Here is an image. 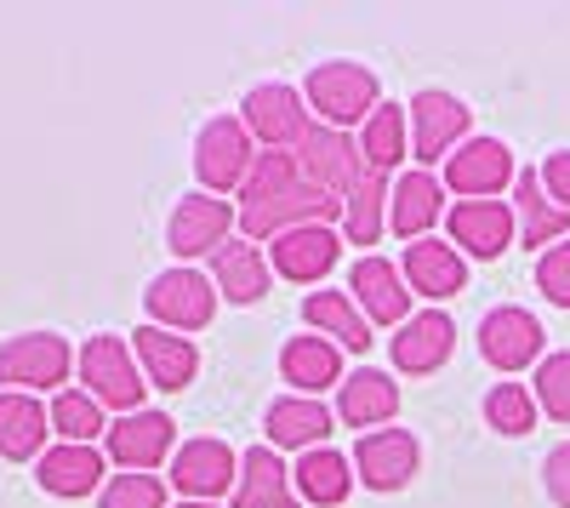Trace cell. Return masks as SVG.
<instances>
[{"instance_id": "21", "label": "cell", "mask_w": 570, "mask_h": 508, "mask_svg": "<svg viewBox=\"0 0 570 508\" xmlns=\"http://www.w3.org/2000/svg\"><path fill=\"white\" fill-rule=\"evenodd\" d=\"M400 274H405V286L411 297H428V303H445L468 286V257L440 241V235H428V241H411L405 257H400Z\"/></svg>"}, {"instance_id": "4", "label": "cell", "mask_w": 570, "mask_h": 508, "mask_svg": "<svg viewBox=\"0 0 570 508\" xmlns=\"http://www.w3.org/2000/svg\"><path fill=\"white\" fill-rule=\"evenodd\" d=\"M257 137L246 131L240 115H212L195 137V177L206 183V195H234V189H246V177L257 166Z\"/></svg>"}, {"instance_id": "25", "label": "cell", "mask_w": 570, "mask_h": 508, "mask_svg": "<svg viewBox=\"0 0 570 508\" xmlns=\"http://www.w3.org/2000/svg\"><path fill=\"white\" fill-rule=\"evenodd\" d=\"M513 217H519V246H537V252H548V246L570 241V212L548 201V189H542L537 166H525V172L513 177Z\"/></svg>"}, {"instance_id": "15", "label": "cell", "mask_w": 570, "mask_h": 508, "mask_svg": "<svg viewBox=\"0 0 570 508\" xmlns=\"http://www.w3.org/2000/svg\"><path fill=\"white\" fill-rule=\"evenodd\" d=\"M445 228H451V246L468 263H491L519 241V217L508 201H456L445 212Z\"/></svg>"}, {"instance_id": "26", "label": "cell", "mask_w": 570, "mask_h": 508, "mask_svg": "<svg viewBox=\"0 0 570 508\" xmlns=\"http://www.w3.org/2000/svg\"><path fill=\"white\" fill-rule=\"evenodd\" d=\"M263 434H268V446H285V451H314L331 440V406L308 400V394H279L263 411Z\"/></svg>"}, {"instance_id": "28", "label": "cell", "mask_w": 570, "mask_h": 508, "mask_svg": "<svg viewBox=\"0 0 570 508\" xmlns=\"http://www.w3.org/2000/svg\"><path fill=\"white\" fill-rule=\"evenodd\" d=\"M35 480L46 497H91L104 486V451L98 446H46V457L35 463Z\"/></svg>"}, {"instance_id": "29", "label": "cell", "mask_w": 570, "mask_h": 508, "mask_svg": "<svg viewBox=\"0 0 570 508\" xmlns=\"http://www.w3.org/2000/svg\"><path fill=\"white\" fill-rule=\"evenodd\" d=\"M234 508H297V486L285 475V457L274 446L240 451V486H234Z\"/></svg>"}, {"instance_id": "17", "label": "cell", "mask_w": 570, "mask_h": 508, "mask_svg": "<svg viewBox=\"0 0 570 508\" xmlns=\"http://www.w3.org/2000/svg\"><path fill=\"white\" fill-rule=\"evenodd\" d=\"M422 469V440L411 429H376L360 434L354 446V480H365L371 491H405Z\"/></svg>"}, {"instance_id": "9", "label": "cell", "mask_w": 570, "mask_h": 508, "mask_svg": "<svg viewBox=\"0 0 570 508\" xmlns=\"http://www.w3.org/2000/svg\"><path fill=\"white\" fill-rule=\"evenodd\" d=\"M104 451H109V463L120 475H155L160 463H171V451H177V423H171V411H126V418L109 423L104 434Z\"/></svg>"}, {"instance_id": "40", "label": "cell", "mask_w": 570, "mask_h": 508, "mask_svg": "<svg viewBox=\"0 0 570 508\" xmlns=\"http://www.w3.org/2000/svg\"><path fill=\"white\" fill-rule=\"evenodd\" d=\"M537 177H542V189H548V201L570 212V149H553V155H542Z\"/></svg>"}, {"instance_id": "12", "label": "cell", "mask_w": 570, "mask_h": 508, "mask_svg": "<svg viewBox=\"0 0 570 508\" xmlns=\"http://www.w3.org/2000/svg\"><path fill=\"white\" fill-rule=\"evenodd\" d=\"M171 486L183 491V502H217L223 491L234 497V486H240V457H234V446L200 434V440H183L171 451Z\"/></svg>"}, {"instance_id": "27", "label": "cell", "mask_w": 570, "mask_h": 508, "mask_svg": "<svg viewBox=\"0 0 570 508\" xmlns=\"http://www.w3.org/2000/svg\"><path fill=\"white\" fill-rule=\"evenodd\" d=\"M46 434H52V411H46L35 394L0 389V457L7 463H40L46 457Z\"/></svg>"}, {"instance_id": "23", "label": "cell", "mask_w": 570, "mask_h": 508, "mask_svg": "<svg viewBox=\"0 0 570 508\" xmlns=\"http://www.w3.org/2000/svg\"><path fill=\"white\" fill-rule=\"evenodd\" d=\"M445 217V177L434 172H400L394 177V195H389V228L400 241H428V228Z\"/></svg>"}, {"instance_id": "18", "label": "cell", "mask_w": 570, "mask_h": 508, "mask_svg": "<svg viewBox=\"0 0 570 508\" xmlns=\"http://www.w3.org/2000/svg\"><path fill=\"white\" fill-rule=\"evenodd\" d=\"M513 155L502 137H468V144L445 160V189L462 201H497L508 183H513Z\"/></svg>"}, {"instance_id": "8", "label": "cell", "mask_w": 570, "mask_h": 508, "mask_svg": "<svg viewBox=\"0 0 570 508\" xmlns=\"http://www.w3.org/2000/svg\"><path fill=\"white\" fill-rule=\"evenodd\" d=\"M75 372V349L58 332H23L0 343V389H18V394H40V389H63Z\"/></svg>"}, {"instance_id": "41", "label": "cell", "mask_w": 570, "mask_h": 508, "mask_svg": "<svg viewBox=\"0 0 570 508\" xmlns=\"http://www.w3.org/2000/svg\"><path fill=\"white\" fill-rule=\"evenodd\" d=\"M542 486H548V497H553L559 508H570V440H559V446L548 451V463H542Z\"/></svg>"}, {"instance_id": "32", "label": "cell", "mask_w": 570, "mask_h": 508, "mask_svg": "<svg viewBox=\"0 0 570 508\" xmlns=\"http://www.w3.org/2000/svg\"><path fill=\"white\" fill-rule=\"evenodd\" d=\"M303 320H308V332L331 338V343L348 349V354H365L376 343L371 338V320L360 314V303L348 292H308L303 297Z\"/></svg>"}, {"instance_id": "10", "label": "cell", "mask_w": 570, "mask_h": 508, "mask_svg": "<svg viewBox=\"0 0 570 508\" xmlns=\"http://www.w3.org/2000/svg\"><path fill=\"white\" fill-rule=\"evenodd\" d=\"M240 120H246V131L257 137V149H285V155H292V149L303 144V131L314 126L303 91H297L292 80H263V86H252L246 104H240Z\"/></svg>"}, {"instance_id": "22", "label": "cell", "mask_w": 570, "mask_h": 508, "mask_svg": "<svg viewBox=\"0 0 570 508\" xmlns=\"http://www.w3.org/2000/svg\"><path fill=\"white\" fill-rule=\"evenodd\" d=\"M394 418H400V383L389 372L360 365V372L343 378V389H337V423L376 434V429H394Z\"/></svg>"}, {"instance_id": "20", "label": "cell", "mask_w": 570, "mask_h": 508, "mask_svg": "<svg viewBox=\"0 0 570 508\" xmlns=\"http://www.w3.org/2000/svg\"><path fill=\"white\" fill-rule=\"evenodd\" d=\"M131 354L142 365V378H149V389H166V394H183L188 383L200 378V349L195 338H177L166 326H137L131 332Z\"/></svg>"}, {"instance_id": "37", "label": "cell", "mask_w": 570, "mask_h": 508, "mask_svg": "<svg viewBox=\"0 0 570 508\" xmlns=\"http://www.w3.org/2000/svg\"><path fill=\"white\" fill-rule=\"evenodd\" d=\"M531 394H537V406L548 411L553 423H570V349H559V354H542Z\"/></svg>"}, {"instance_id": "13", "label": "cell", "mask_w": 570, "mask_h": 508, "mask_svg": "<svg viewBox=\"0 0 570 508\" xmlns=\"http://www.w3.org/2000/svg\"><path fill=\"white\" fill-rule=\"evenodd\" d=\"M343 228L337 223H308V228H292V235L268 241V268L279 274V281L292 286H320L331 268H337L343 257Z\"/></svg>"}, {"instance_id": "35", "label": "cell", "mask_w": 570, "mask_h": 508, "mask_svg": "<svg viewBox=\"0 0 570 508\" xmlns=\"http://www.w3.org/2000/svg\"><path fill=\"white\" fill-rule=\"evenodd\" d=\"M46 411H52V434H58L63 446H91L98 434H109V423H104V406L91 400L86 389H58Z\"/></svg>"}, {"instance_id": "16", "label": "cell", "mask_w": 570, "mask_h": 508, "mask_svg": "<svg viewBox=\"0 0 570 508\" xmlns=\"http://www.w3.org/2000/svg\"><path fill=\"white\" fill-rule=\"evenodd\" d=\"M451 354H456V320L445 309L411 314L405 326L389 338V360H394V372H405V378H434Z\"/></svg>"}, {"instance_id": "34", "label": "cell", "mask_w": 570, "mask_h": 508, "mask_svg": "<svg viewBox=\"0 0 570 508\" xmlns=\"http://www.w3.org/2000/svg\"><path fill=\"white\" fill-rule=\"evenodd\" d=\"M389 195H394V177H383V172L360 177V189L343 201V241L348 246H376V235L389 228Z\"/></svg>"}, {"instance_id": "11", "label": "cell", "mask_w": 570, "mask_h": 508, "mask_svg": "<svg viewBox=\"0 0 570 508\" xmlns=\"http://www.w3.org/2000/svg\"><path fill=\"white\" fill-rule=\"evenodd\" d=\"M234 241V206L217 201V195H183L166 217V246L177 263L195 268V257H217L223 246Z\"/></svg>"}, {"instance_id": "6", "label": "cell", "mask_w": 570, "mask_h": 508, "mask_svg": "<svg viewBox=\"0 0 570 508\" xmlns=\"http://www.w3.org/2000/svg\"><path fill=\"white\" fill-rule=\"evenodd\" d=\"M142 309H149V326H166V332H206L212 326V314H217V286H212V274L200 268H166L149 281V292H142Z\"/></svg>"}, {"instance_id": "36", "label": "cell", "mask_w": 570, "mask_h": 508, "mask_svg": "<svg viewBox=\"0 0 570 508\" xmlns=\"http://www.w3.org/2000/svg\"><path fill=\"white\" fill-rule=\"evenodd\" d=\"M537 394L525 389V383H497L491 394H485V423L497 429V434H508V440H525L531 429H537Z\"/></svg>"}, {"instance_id": "3", "label": "cell", "mask_w": 570, "mask_h": 508, "mask_svg": "<svg viewBox=\"0 0 570 508\" xmlns=\"http://www.w3.org/2000/svg\"><path fill=\"white\" fill-rule=\"evenodd\" d=\"M75 372H80L86 394L98 400V406L120 411V418H126V411H142L149 378H142V365H137V354H131V343H126V338H115V332L86 338V343H80V354H75Z\"/></svg>"}, {"instance_id": "19", "label": "cell", "mask_w": 570, "mask_h": 508, "mask_svg": "<svg viewBox=\"0 0 570 508\" xmlns=\"http://www.w3.org/2000/svg\"><path fill=\"white\" fill-rule=\"evenodd\" d=\"M348 297L360 303V314L371 320V326H405L411 320V286H405V274H400V263H389V257H360L354 268H348Z\"/></svg>"}, {"instance_id": "33", "label": "cell", "mask_w": 570, "mask_h": 508, "mask_svg": "<svg viewBox=\"0 0 570 508\" xmlns=\"http://www.w3.org/2000/svg\"><path fill=\"white\" fill-rule=\"evenodd\" d=\"M360 155H365V172H394L411 160V120H405V104H376V115L360 126Z\"/></svg>"}, {"instance_id": "42", "label": "cell", "mask_w": 570, "mask_h": 508, "mask_svg": "<svg viewBox=\"0 0 570 508\" xmlns=\"http://www.w3.org/2000/svg\"><path fill=\"white\" fill-rule=\"evenodd\" d=\"M177 508H217V502H177Z\"/></svg>"}, {"instance_id": "31", "label": "cell", "mask_w": 570, "mask_h": 508, "mask_svg": "<svg viewBox=\"0 0 570 508\" xmlns=\"http://www.w3.org/2000/svg\"><path fill=\"white\" fill-rule=\"evenodd\" d=\"M292 486H297V497L314 502V508H337V502H348V491H354V457H343L337 446H314V451L297 457Z\"/></svg>"}, {"instance_id": "5", "label": "cell", "mask_w": 570, "mask_h": 508, "mask_svg": "<svg viewBox=\"0 0 570 508\" xmlns=\"http://www.w3.org/2000/svg\"><path fill=\"white\" fill-rule=\"evenodd\" d=\"M405 120H411V160L428 172L434 160H451L462 144H468V126H473V109L445 86H422L416 98L405 104Z\"/></svg>"}, {"instance_id": "30", "label": "cell", "mask_w": 570, "mask_h": 508, "mask_svg": "<svg viewBox=\"0 0 570 508\" xmlns=\"http://www.w3.org/2000/svg\"><path fill=\"white\" fill-rule=\"evenodd\" d=\"M268 281H274V268H268L263 246H252V241H228L212 257V286L228 303H263L268 297Z\"/></svg>"}, {"instance_id": "1", "label": "cell", "mask_w": 570, "mask_h": 508, "mask_svg": "<svg viewBox=\"0 0 570 508\" xmlns=\"http://www.w3.org/2000/svg\"><path fill=\"white\" fill-rule=\"evenodd\" d=\"M308 223H343V201L308 189L297 160L285 149H263L246 189H240V241L268 246V241L292 235V228H308Z\"/></svg>"}, {"instance_id": "2", "label": "cell", "mask_w": 570, "mask_h": 508, "mask_svg": "<svg viewBox=\"0 0 570 508\" xmlns=\"http://www.w3.org/2000/svg\"><path fill=\"white\" fill-rule=\"evenodd\" d=\"M303 104L320 115V126L331 131H348V126H365L376 115V104H383V86H376V75L354 58H331L320 63L308 80H303Z\"/></svg>"}, {"instance_id": "38", "label": "cell", "mask_w": 570, "mask_h": 508, "mask_svg": "<svg viewBox=\"0 0 570 508\" xmlns=\"http://www.w3.org/2000/svg\"><path fill=\"white\" fill-rule=\"evenodd\" d=\"M104 508H166V480L160 475H115L104 486Z\"/></svg>"}, {"instance_id": "7", "label": "cell", "mask_w": 570, "mask_h": 508, "mask_svg": "<svg viewBox=\"0 0 570 508\" xmlns=\"http://www.w3.org/2000/svg\"><path fill=\"white\" fill-rule=\"evenodd\" d=\"M292 160H297V172H303L308 189H320V195H331V201H348V195L360 189V177H365L360 137L331 131V126H320V120L303 131V144L292 149Z\"/></svg>"}, {"instance_id": "14", "label": "cell", "mask_w": 570, "mask_h": 508, "mask_svg": "<svg viewBox=\"0 0 570 508\" xmlns=\"http://www.w3.org/2000/svg\"><path fill=\"white\" fill-rule=\"evenodd\" d=\"M473 338H480V354L497 365V372H508V378L525 372V365H542V343H548L542 320H537L531 309H519V303L491 309Z\"/></svg>"}, {"instance_id": "24", "label": "cell", "mask_w": 570, "mask_h": 508, "mask_svg": "<svg viewBox=\"0 0 570 508\" xmlns=\"http://www.w3.org/2000/svg\"><path fill=\"white\" fill-rule=\"evenodd\" d=\"M279 378L292 383V394H308V400H320L331 383L343 389V349L331 343V338H320V332H303V338H285V349H279Z\"/></svg>"}, {"instance_id": "39", "label": "cell", "mask_w": 570, "mask_h": 508, "mask_svg": "<svg viewBox=\"0 0 570 508\" xmlns=\"http://www.w3.org/2000/svg\"><path fill=\"white\" fill-rule=\"evenodd\" d=\"M537 292L553 309H570V241H559V246H548L537 257Z\"/></svg>"}]
</instances>
